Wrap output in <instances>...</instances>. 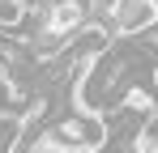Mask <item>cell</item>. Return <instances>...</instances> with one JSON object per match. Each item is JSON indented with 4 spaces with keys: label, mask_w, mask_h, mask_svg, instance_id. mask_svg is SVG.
Returning <instances> with one entry per match:
<instances>
[{
    "label": "cell",
    "mask_w": 158,
    "mask_h": 153,
    "mask_svg": "<svg viewBox=\"0 0 158 153\" xmlns=\"http://www.w3.org/2000/svg\"><path fill=\"white\" fill-rule=\"evenodd\" d=\"M47 4H52V0H22L26 13H47Z\"/></svg>",
    "instance_id": "cell-7"
},
{
    "label": "cell",
    "mask_w": 158,
    "mask_h": 153,
    "mask_svg": "<svg viewBox=\"0 0 158 153\" xmlns=\"http://www.w3.org/2000/svg\"><path fill=\"white\" fill-rule=\"evenodd\" d=\"M132 43H137V51H141V55H145V60H150V64H154V68H158V22L150 26L145 34H137Z\"/></svg>",
    "instance_id": "cell-5"
},
{
    "label": "cell",
    "mask_w": 158,
    "mask_h": 153,
    "mask_svg": "<svg viewBox=\"0 0 158 153\" xmlns=\"http://www.w3.org/2000/svg\"><path fill=\"white\" fill-rule=\"evenodd\" d=\"M150 4H154V9H158V0H150Z\"/></svg>",
    "instance_id": "cell-8"
},
{
    "label": "cell",
    "mask_w": 158,
    "mask_h": 153,
    "mask_svg": "<svg viewBox=\"0 0 158 153\" xmlns=\"http://www.w3.org/2000/svg\"><path fill=\"white\" fill-rule=\"evenodd\" d=\"M120 4H124V0H85V9H90V22H111V17H115V13H120Z\"/></svg>",
    "instance_id": "cell-6"
},
{
    "label": "cell",
    "mask_w": 158,
    "mask_h": 153,
    "mask_svg": "<svg viewBox=\"0 0 158 153\" xmlns=\"http://www.w3.org/2000/svg\"><path fill=\"white\" fill-rule=\"evenodd\" d=\"M132 153H158V111L145 115V124H141V132H137Z\"/></svg>",
    "instance_id": "cell-3"
},
{
    "label": "cell",
    "mask_w": 158,
    "mask_h": 153,
    "mask_svg": "<svg viewBox=\"0 0 158 153\" xmlns=\"http://www.w3.org/2000/svg\"><path fill=\"white\" fill-rule=\"evenodd\" d=\"M26 145V119L22 115H0V153H17Z\"/></svg>",
    "instance_id": "cell-2"
},
{
    "label": "cell",
    "mask_w": 158,
    "mask_h": 153,
    "mask_svg": "<svg viewBox=\"0 0 158 153\" xmlns=\"http://www.w3.org/2000/svg\"><path fill=\"white\" fill-rule=\"evenodd\" d=\"M154 22H158V9L150 0H124L120 13H115L107 26H111V34H120V38H137V34H145Z\"/></svg>",
    "instance_id": "cell-1"
},
{
    "label": "cell",
    "mask_w": 158,
    "mask_h": 153,
    "mask_svg": "<svg viewBox=\"0 0 158 153\" xmlns=\"http://www.w3.org/2000/svg\"><path fill=\"white\" fill-rule=\"evenodd\" d=\"M30 13L22 9V0H0V30L9 34V30H22V22H26Z\"/></svg>",
    "instance_id": "cell-4"
}]
</instances>
